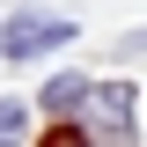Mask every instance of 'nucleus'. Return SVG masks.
<instances>
[{"instance_id": "obj_1", "label": "nucleus", "mask_w": 147, "mask_h": 147, "mask_svg": "<svg viewBox=\"0 0 147 147\" xmlns=\"http://www.w3.org/2000/svg\"><path fill=\"white\" fill-rule=\"evenodd\" d=\"M59 44H74V22H59V15H15L0 30V52L7 59H44Z\"/></svg>"}, {"instance_id": "obj_2", "label": "nucleus", "mask_w": 147, "mask_h": 147, "mask_svg": "<svg viewBox=\"0 0 147 147\" xmlns=\"http://www.w3.org/2000/svg\"><path fill=\"white\" fill-rule=\"evenodd\" d=\"M81 96H88V74H59L52 88H44V110H74Z\"/></svg>"}, {"instance_id": "obj_3", "label": "nucleus", "mask_w": 147, "mask_h": 147, "mask_svg": "<svg viewBox=\"0 0 147 147\" xmlns=\"http://www.w3.org/2000/svg\"><path fill=\"white\" fill-rule=\"evenodd\" d=\"M15 125H22V103H0V140H7Z\"/></svg>"}, {"instance_id": "obj_4", "label": "nucleus", "mask_w": 147, "mask_h": 147, "mask_svg": "<svg viewBox=\"0 0 147 147\" xmlns=\"http://www.w3.org/2000/svg\"><path fill=\"white\" fill-rule=\"evenodd\" d=\"M118 52H147V30H132V37H125V44H118Z\"/></svg>"}, {"instance_id": "obj_5", "label": "nucleus", "mask_w": 147, "mask_h": 147, "mask_svg": "<svg viewBox=\"0 0 147 147\" xmlns=\"http://www.w3.org/2000/svg\"><path fill=\"white\" fill-rule=\"evenodd\" d=\"M0 147H7V140H0Z\"/></svg>"}]
</instances>
